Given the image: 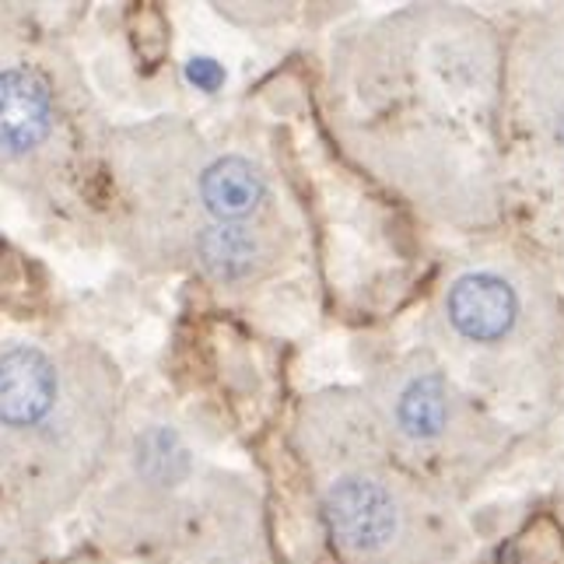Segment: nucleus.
Masks as SVG:
<instances>
[{
  "mask_svg": "<svg viewBox=\"0 0 564 564\" xmlns=\"http://www.w3.org/2000/svg\"><path fill=\"white\" fill-rule=\"evenodd\" d=\"M519 313L516 291L495 274H470L456 281L449 295V319L463 337L498 340L512 329Z\"/></svg>",
  "mask_w": 564,
  "mask_h": 564,
  "instance_id": "nucleus-4",
  "label": "nucleus"
},
{
  "mask_svg": "<svg viewBox=\"0 0 564 564\" xmlns=\"http://www.w3.org/2000/svg\"><path fill=\"white\" fill-rule=\"evenodd\" d=\"M197 257L210 278L239 281V278H249L252 267L260 263L263 242L252 228L236 225V221H221V225L207 228L197 239Z\"/></svg>",
  "mask_w": 564,
  "mask_h": 564,
  "instance_id": "nucleus-6",
  "label": "nucleus"
},
{
  "mask_svg": "<svg viewBox=\"0 0 564 564\" xmlns=\"http://www.w3.org/2000/svg\"><path fill=\"white\" fill-rule=\"evenodd\" d=\"M53 130L50 88L25 67L0 70V159L18 162L43 148Z\"/></svg>",
  "mask_w": 564,
  "mask_h": 564,
  "instance_id": "nucleus-3",
  "label": "nucleus"
},
{
  "mask_svg": "<svg viewBox=\"0 0 564 564\" xmlns=\"http://www.w3.org/2000/svg\"><path fill=\"white\" fill-rule=\"evenodd\" d=\"M263 176L246 159H218L200 176V200L221 221H239L263 200Z\"/></svg>",
  "mask_w": 564,
  "mask_h": 564,
  "instance_id": "nucleus-5",
  "label": "nucleus"
},
{
  "mask_svg": "<svg viewBox=\"0 0 564 564\" xmlns=\"http://www.w3.org/2000/svg\"><path fill=\"white\" fill-rule=\"evenodd\" d=\"M326 516L337 540L355 554H372L397 533L393 495L368 477L337 480L326 495Z\"/></svg>",
  "mask_w": 564,
  "mask_h": 564,
  "instance_id": "nucleus-2",
  "label": "nucleus"
},
{
  "mask_svg": "<svg viewBox=\"0 0 564 564\" xmlns=\"http://www.w3.org/2000/svg\"><path fill=\"white\" fill-rule=\"evenodd\" d=\"M400 427L414 438H435L445 427V386L438 376H421L403 389L397 406Z\"/></svg>",
  "mask_w": 564,
  "mask_h": 564,
  "instance_id": "nucleus-7",
  "label": "nucleus"
},
{
  "mask_svg": "<svg viewBox=\"0 0 564 564\" xmlns=\"http://www.w3.org/2000/svg\"><path fill=\"white\" fill-rule=\"evenodd\" d=\"M61 403V372L39 347L0 351V435L39 432Z\"/></svg>",
  "mask_w": 564,
  "mask_h": 564,
  "instance_id": "nucleus-1",
  "label": "nucleus"
}]
</instances>
